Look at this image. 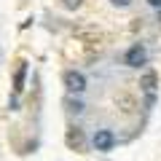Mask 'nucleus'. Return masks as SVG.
<instances>
[{
  "label": "nucleus",
  "instance_id": "obj_7",
  "mask_svg": "<svg viewBox=\"0 0 161 161\" xmlns=\"http://www.w3.org/2000/svg\"><path fill=\"white\" fill-rule=\"evenodd\" d=\"M70 110H73V113H83V102H80V99H70Z\"/></svg>",
  "mask_w": 161,
  "mask_h": 161
},
{
  "label": "nucleus",
  "instance_id": "obj_3",
  "mask_svg": "<svg viewBox=\"0 0 161 161\" xmlns=\"http://www.w3.org/2000/svg\"><path fill=\"white\" fill-rule=\"evenodd\" d=\"M145 62H148V51H145L142 43H134V46L124 54V64H126V67H142Z\"/></svg>",
  "mask_w": 161,
  "mask_h": 161
},
{
  "label": "nucleus",
  "instance_id": "obj_2",
  "mask_svg": "<svg viewBox=\"0 0 161 161\" xmlns=\"http://www.w3.org/2000/svg\"><path fill=\"white\" fill-rule=\"evenodd\" d=\"M92 145H94V150H99V153H108V150H113V145H115V134L110 132V129H97L94 137H92Z\"/></svg>",
  "mask_w": 161,
  "mask_h": 161
},
{
  "label": "nucleus",
  "instance_id": "obj_9",
  "mask_svg": "<svg viewBox=\"0 0 161 161\" xmlns=\"http://www.w3.org/2000/svg\"><path fill=\"white\" fill-rule=\"evenodd\" d=\"M80 3H83V0H64V6H67V8H78Z\"/></svg>",
  "mask_w": 161,
  "mask_h": 161
},
{
  "label": "nucleus",
  "instance_id": "obj_5",
  "mask_svg": "<svg viewBox=\"0 0 161 161\" xmlns=\"http://www.w3.org/2000/svg\"><path fill=\"white\" fill-rule=\"evenodd\" d=\"M24 78H27V62H19L16 75H14V94H22L24 92Z\"/></svg>",
  "mask_w": 161,
  "mask_h": 161
},
{
  "label": "nucleus",
  "instance_id": "obj_10",
  "mask_svg": "<svg viewBox=\"0 0 161 161\" xmlns=\"http://www.w3.org/2000/svg\"><path fill=\"white\" fill-rule=\"evenodd\" d=\"M148 3H150L153 8H161V0H148Z\"/></svg>",
  "mask_w": 161,
  "mask_h": 161
},
{
  "label": "nucleus",
  "instance_id": "obj_8",
  "mask_svg": "<svg viewBox=\"0 0 161 161\" xmlns=\"http://www.w3.org/2000/svg\"><path fill=\"white\" fill-rule=\"evenodd\" d=\"M113 6L115 8H126V6H132V0H113Z\"/></svg>",
  "mask_w": 161,
  "mask_h": 161
},
{
  "label": "nucleus",
  "instance_id": "obj_6",
  "mask_svg": "<svg viewBox=\"0 0 161 161\" xmlns=\"http://www.w3.org/2000/svg\"><path fill=\"white\" fill-rule=\"evenodd\" d=\"M67 142L80 148V145H83V134H80V132H70V134H67Z\"/></svg>",
  "mask_w": 161,
  "mask_h": 161
},
{
  "label": "nucleus",
  "instance_id": "obj_4",
  "mask_svg": "<svg viewBox=\"0 0 161 161\" xmlns=\"http://www.w3.org/2000/svg\"><path fill=\"white\" fill-rule=\"evenodd\" d=\"M156 83H158V75L153 73V70H145L142 78H140V86H142L145 94H156Z\"/></svg>",
  "mask_w": 161,
  "mask_h": 161
},
{
  "label": "nucleus",
  "instance_id": "obj_1",
  "mask_svg": "<svg viewBox=\"0 0 161 161\" xmlns=\"http://www.w3.org/2000/svg\"><path fill=\"white\" fill-rule=\"evenodd\" d=\"M64 89L70 94H83L86 92V75L78 73V70H67L64 73Z\"/></svg>",
  "mask_w": 161,
  "mask_h": 161
}]
</instances>
